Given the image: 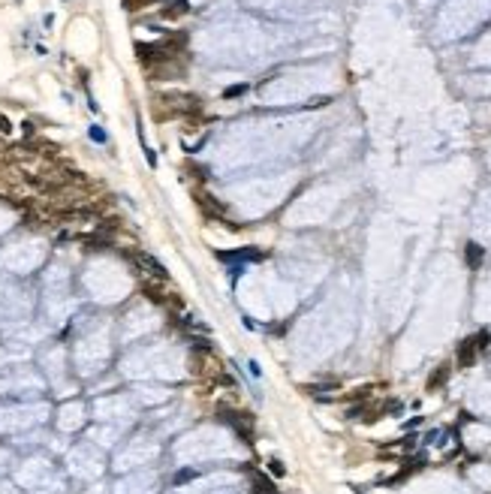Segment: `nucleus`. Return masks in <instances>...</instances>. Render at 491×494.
Instances as JSON below:
<instances>
[{"label": "nucleus", "instance_id": "obj_6", "mask_svg": "<svg viewBox=\"0 0 491 494\" xmlns=\"http://www.w3.org/2000/svg\"><path fill=\"white\" fill-rule=\"evenodd\" d=\"M196 476V470H178L175 473V482H187V479H193Z\"/></svg>", "mask_w": 491, "mask_h": 494}, {"label": "nucleus", "instance_id": "obj_5", "mask_svg": "<svg viewBox=\"0 0 491 494\" xmlns=\"http://www.w3.org/2000/svg\"><path fill=\"white\" fill-rule=\"evenodd\" d=\"M154 3H160V0H124V6H127L130 12H139V9H145V6H154Z\"/></svg>", "mask_w": 491, "mask_h": 494}, {"label": "nucleus", "instance_id": "obj_7", "mask_svg": "<svg viewBox=\"0 0 491 494\" xmlns=\"http://www.w3.org/2000/svg\"><path fill=\"white\" fill-rule=\"evenodd\" d=\"M268 464H271V473H274V476H283V473H287V470H283V464L277 461V458H271Z\"/></svg>", "mask_w": 491, "mask_h": 494}, {"label": "nucleus", "instance_id": "obj_1", "mask_svg": "<svg viewBox=\"0 0 491 494\" xmlns=\"http://www.w3.org/2000/svg\"><path fill=\"white\" fill-rule=\"evenodd\" d=\"M133 259L145 265V268H148V274H154V277H160V280L166 277V265H163V263H157V259H154L151 253H142V250H136V253H133Z\"/></svg>", "mask_w": 491, "mask_h": 494}, {"label": "nucleus", "instance_id": "obj_3", "mask_svg": "<svg viewBox=\"0 0 491 494\" xmlns=\"http://www.w3.org/2000/svg\"><path fill=\"white\" fill-rule=\"evenodd\" d=\"M464 256H467V265H470V268H479L482 259H485V250H482L476 241H470V244H467V250H464Z\"/></svg>", "mask_w": 491, "mask_h": 494}, {"label": "nucleus", "instance_id": "obj_4", "mask_svg": "<svg viewBox=\"0 0 491 494\" xmlns=\"http://www.w3.org/2000/svg\"><path fill=\"white\" fill-rule=\"evenodd\" d=\"M446 377H449V365H440V371L428 380V389H437V386H443L446 383Z\"/></svg>", "mask_w": 491, "mask_h": 494}, {"label": "nucleus", "instance_id": "obj_2", "mask_svg": "<svg viewBox=\"0 0 491 494\" xmlns=\"http://www.w3.org/2000/svg\"><path fill=\"white\" fill-rule=\"evenodd\" d=\"M476 350H479V347H476V341H473V337H470V341H464V344L458 347V368H470V365L476 362Z\"/></svg>", "mask_w": 491, "mask_h": 494}]
</instances>
